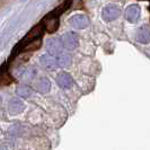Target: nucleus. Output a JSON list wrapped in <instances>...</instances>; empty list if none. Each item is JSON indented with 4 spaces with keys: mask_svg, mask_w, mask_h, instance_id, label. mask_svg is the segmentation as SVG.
I'll list each match as a JSON object with an SVG mask.
<instances>
[{
    "mask_svg": "<svg viewBox=\"0 0 150 150\" xmlns=\"http://www.w3.org/2000/svg\"><path fill=\"white\" fill-rule=\"evenodd\" d=\"M43 32H44V24H43V23H41V24L36 25L35 27H33V28L28 32V34L24 38V40L21 42V44L18 45V46L28 44L30 42H32V41H34V40L38 38L42 34H43Z\"/></svg>",
    "mask_w": 150,
    "mask_h": 150,
    "instance_id": "nucleus-1",
    "label": "nucleus"
},
{
    "mask_svg": "<svg viewBox=\"0 0 150 150\" xmlns=\"http://www.w3.org/2000/svg\"><path fill=\"white\" fill-rule=\"evenodd\" d=\"M63 43H62V40L60 38H51L47 41V44H46V50L49 54L51 55H59L61 54V51L63 49Z\"/></svg>",
    "mask_w": 150,
    "mask_h": 150,
    "instance_id": "nucleus-2",
    "label": "nucleus"
},
{
    "mask_svg": "<svg viewBox=\"0 0 150 150\" xmlns=\"http://www.w3.org/2000/svg\"><path fill=\"white\" fill-rule=\"evenodd\" d=\"M62 43L67 50H75L78 46V38L75 33H66L62 36Z\"/></svg>",
    "mask_w": 150,
    "mask_h": 150,
    "instance_id": "nucleus-3",
    "label": "nucleus"
},
{
    "mask_svg": "<svg viewBox=\"0 0 150 150\" xmlns=\"http://www.w3.org/2000/svg\"><path fill=\"white\" fill-rule=\"evenodd\" d=\"M44 26L47 33H54L59 27V18L57 16L49 15L44 19Z\"/></svg>",
    "mask_w": 150,
    "mask_h": 150,
    "instance_id": "nucleus-4",
    "label": "nucleus"
},
{
    "mask_svg": "<svg viewBox=\"0 0 150 150\" xmlns=\"http://www.w3.org/2000/svg\"><path fill=\"white\" fill-rule=\"evenodd\" d=\"M41 64L47 70H54L58 67V61L51 54H44L41 57Z\"/></svg>",
    "mask_w": 150,
    "mask_h": 150,
    "instance_id": "nucleus-5",
    "label": "nucleus"
},
{
    "mask_svg": "<svg viewBox=\"0 0 150 150\" xmlns=\"http://www.w3.org/2000/svg\"><path fill=\"white\" fill-rule=\"evenodd\" d=\"M57 81L58 85L60 86L61 88H70L72 85H74V80L71 78V76L67 74V72H61L57 77Z\"/></svg>",
    "mask_w": 150,
    "mask_h": 150,
    "instance_id": "nucleus-6",
    "label": "nucleus"
},
{
    "mask_svg": "<svg viewBox=\"0 0 150 150\" xmlns=\"http://www.w3.org/2000/svg\"><path fill=\"white\" fill-rule=\"evenodd\" d=\"M24 108V104L19 98H13L9 103V111L11 114H18L21 113Z\"/></svg>",
    "mask_w": 150,
    "mask_h": 150,
    "instance_id": "nucleus-7",
    "label": "nucleus"
},
{
    "mask_svg": "<svg viewBox=\"0 0 150 150\" xmlns=\"http://www.w3.org/2000/svg\"><path fill=\"white\" fill-rule=\"evenodd\" d=\"M50 86H51V83H50V80L47 79V78H41V79H38V83H36V88L40 93H47L49 90H50Z\"/></svg>",
    "mask_w": 150,
    "mask_h": 150,
    "instance_id": "nucleus-8",
    "label": "nucleus"
},
{
    "mask_svg": "<svg viewBox=\"0 0 150 150\" xmlns=\"http://www.w3.org/2000/svg\"><path fill=\"white\" fill-rule=\"evenodd\" d=\"M71 24H72V26H74L75 28H79V30H80V28H83V27L87 26L88 21H87V18L83 17V16H77V17L71 19Z\"/></svg>",
    "mask_w": 150,
    "mask_h": 150,
    "instance_id": "nucleus-9",
    "label": "nucleus"
},
{
    "mask_svg": "<svg viewBox=\"0 0 150 150\" xmlns=\"http://www.w3.org/2000/svg\"><path fill=\"white\" fill-rule=\"evenodd\" d=\"M57 61H58V66L59 67L66 68L71 63V57L68 53H61V54L58 55Z\"/></svg>",
    "mask_w": 150,
    "mask_h": 150,
    "instance_id": "nucleus-10",
    "label": "nucleus"
},
{
    "mask_svg": "<svg viewBox=\"0 0 150 150\" xmlns=\"http://www.w3.org/2000/svg\"><path fill=\"white\" fill-rule=\"evenodd\" d=\"M41 45H42L41 40H34V41L30 42L28 44L25 45V46L23 47V51H24V52H32V51H36V50H38V49L41 47Z\"/></svg>",
    "mask_w": 150,
    "mask_h": 150,
    "instance_id": "nucleus-11",
    "label": "nucleus"
},
{
    "mask_svg": "<svg viewBox=\"0 0 150 150\" xmlns=\"http://www.w3.org/2000/svg\"><path fill=\"white\" fill-rule=\"evenodd\" d=\"M16 93H17V95H18V96H21V97L27 98L28 96L32 95V89H30V87L26 86V85H22V86L17 87Z\"/></svg>",
    "mask_w": 150,
    "mask_h": 150,
    "instance_id": "nucleus-12",
    "label": "nucleus"
},
{
    "mask_svg": "<svg viewBox=\"0 0 150 150\" xmlns=\"http://www.w3.org/2000/svg\"><path fill=\"white\" fill-rule=\"evenodd\" d=\"M150 40V32H140L139 30V34H138V41L140 43H148Z\"/></svg>",
    "mask_w": 150,
    "mask_h": 150,
    "instance_id": "nucleus-13",
    "label": "nucleus"
},
{
    "mask_svg": "<svg viewBox=\"0 0 150 150\" xmlns=\"http://www.w3.org/2000/svg\"><path fill=\"white\" fill-rule=\"evenodd\" d=\"M11 81H13V79L10 78V76L8 75L6 71L0 75V86H1V85H2V86H4V85H8L9 83H11Z\"/></svg>",
    "mask_w": 150,
    "mask_h": 150,
    "instance_id": "nucleus-14",
    "label": "nucleus"
},
{
    "mask_svg": "<svg viewBox=\"0 0 150 150\" xmlns=\"http://www.w3.org/2000/svg\"><path fill=\"white\" fill-rule=\"evenodd\" d=\"M34 76H35V71H34L33 69H30V70H26V71L23 74L22 78L24 80H32Z\"/></svg>",
    "mask_w": 150,
    "mask_h": 150,
    "instance_id": "nucleus-15",
    "label": "nucleus"
},
{
    "mask_svg": "<svg viewBox=\"0 0 150 150\" xmlns=\"http://www.w3.org/2000/svg\"><path fill=\"white\" fill-rule=\"evenodd\" d=\"M0 150H6V148H5V147H2V146H0Z\"/></svg>",
    "mask_w": 150,
    "mask_h": 150,
    "instance_id": "nucleus-16",
    "label": "nucleus"
}]
</instances>
